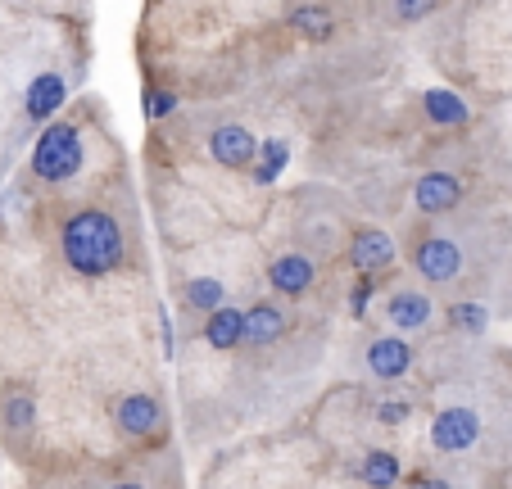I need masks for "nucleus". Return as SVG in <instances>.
I'll return each instance as SVG.
<instances>
[{
	"mask_svg": "<svg viewBox=\"0 0 512 489\" xmlns=\"http://www.w3.org/2000/svg\"><path fill=\"white\" fill-rule=\"evenodd\" d=\"M64 259L82 277H105L123 263V227L100 209H82L64 222Z\"/></svg>",
	"mask_w": 512,
	"mask_h": 489,
	"instance_id": "nucleus-1",
	"label": "nucleus"
},
{
	"mask_svg": "<svg viewBox=\"0 0 512 489\" xmlns=\"http://www.w3.org/2000/svg\"><path fill=\"white\" fill-rule=\"evenodd\" d=\"M82 168V136L73 123H50L32 150V173L46 182H64Z\"/></svg>",
	"mask_w": 512,
	"mask_h": 489,
	"instance_id": "nucleus-2",
	"label": "nucleus"
},
{
	"mask_svg": "<svg viewBox=\"0 0 512 489\" xmlns=\"http://www.w3.org/2000/svg\"><path fill=\"white\" fill-rule=\"evenodd\" d=\"M476 435H481V422H476L472 408H445V413H435V422H431V444L440 453L472 449Z\"/></svg>",
	"mask_w": 512,
	"mask_h": 489,
	"instance_id": "nucleus-3",
	"label": "nucleus"
},
{
	"mask_svg": "<svg viewBox=\"0 0 512 489\" xmlns=\"http://www.w3.org/2000/svg\"><path fill=\"white\" fill-rule=\"evenodd\" d=\"M349 263H354L363 277H372V272L390 268V263H395V240H390L386 231H377V227L358 231L354 245H349Z\"/></svg>",
	"mask_w": 512,
	"mask_h": 489,
	"instance_id": "nucleus-4",
	"label": "nucleus"
},
{
	"mask_svg": "<svg viewBox=\"0 0 512 489\" xmlns=\"http://www.w3.org/2000/svg\"><path fill=\"white\" fill-rule=\"evenodd\" d=\"M413 200L422 213H449L458 200H463V186H458L454 173H426V177H417Z\"/></svg>",
	"mask_w": 512,
	"mask_h": 489,
	"instance_id": "nucleus-5",
	"label": "nucleus"
},
{
	"mask_svg": "<svg viewBox=\"0 0 512 489\" xmlns=\"http://www.w3.org/2000/svg\"><path fill=\"white\" fill-rule=\"evenodd\" d=\"M259 145L263 141H254L250 132H245V127H218V132L209 136V154L218 163H223V168H245V163L254 159V154H259Z\"/></svg>",
	"mask_w": 512,
	"mask_h": 489,
	"instance_id": "nucleus-6",
	"label": "nucleus"
},
{
	"mask_svg": "<svg viewBox=\"0 0 512 489\" xmlns=\"http://www.w3.org/2000/svg\"><path fill=\"white\" fill-rule=\"evenodd\" d=\"M458 263H463V254H458L454 240H422L417 245V272H422L426 281H449L458 277Z\"/></svg>",
	"mask_w": 512,
	"mask_h": 489,
	"instance_id": "nucleus-7",
	"label": "nucleus"
},
{
	"mask_svg": "<svg viewBox=\"0 0 512 489\" xmlns=\"http://www.w3.org/2000/svg\"><path fill=\"white\" fill-rule=\"evenodd\" d=\"M118 426H123L127 435H150L164 426V408H159L155 394H127V399L118 403Z\"/></svg>",
	"mask_w": 512,
	"mask_h": 489,
	"instance_id": "nucleus-8",
	"label": "nucleus"
},
{
	"mask_svg": "<svg viewBox=\"0 0 512 489\" xmlns=\"http://www.w3.org/2000/svg\"><path fill=\"white\" fill-rule=\"evenodd\" d=\"M408 363H413V349H408L399 336H381V340H372V349H368V367L381 376V381H395V376H404V372H408Z\"/></svg>",
	"mask_w": 512,
	"mask_h": 489,
	"instance_id": "nucleus-9",
	"label": "nucleus"
},
{
	"mask_svg": "<svg viewBox=\"0 0 512 489\" xmlns=\"http://www.w3.org/2000/svg\"><path fill=\"white\" fill-rule=\"evenodd\" d=\"M268 281L277 295H304V290L313 286V263L304 259V254H281L268 268Z\"/></svg>",
	"mask_w": 512,
	"mask_h": 489,
	"instance_id": "nucleus-10",
	"label": "nucleus"
},
{
	"mask_svg": "<svg viewBox=\"0 0 512 489\" xmlns=\"http://www.w3.org/2000/svg\"><path fill=\"white\" fill-rule=\"evenodd\" d=\"M204 340H209L213 349H232L245 340V313H236V308H218V313H209V322H204Z\"/></svg>",
	"mask_w": 512,
	"mask_h": 489,
	"instance_id": "nucleus-11",
	"label": "nucleus"
},
{
	"mask_svg": "<svg viewBox=\"0 0 512 489\" xmlns=\"http://www.w3.org/2000/svg\"><path fill=\"white\" fill-rule=\"evenodd\" d=\"M281 331H286V317H281L277 304H254L250 313H245V340H250V345H272Z\"/></svg>",
	"mask_w": 512,
	"mask_h": 489,
	"instance_id": "nucleus-12",
	"label": "nucleus"
},
{
	"mask_svg": "<svg viewBox=\"0 0 512 489\" xmlns=\"http://www.w3.org/2000/svg\"><path fill=\"white\" fill-rule=\"evenodd\" d=\"M59 105H64V77L41 73L28 87V118H50Z\"/></svg>",
	"mask_w": 512,
	"mask_h": 489,
	"instance_id": "nucleus-13",
	"label": "nucleus"
},
{
	"mask_svg": "<svg viewBox=\"0 0 512 489\" xmlns=\"http://www.w3.org/2000/svg\"><path fill=\"white\" fill-rule=\"evenodd\" d=\"M390 322L399 326V331H417V326L431 322V299L426 295H395L390 299Z\"/></svg>",
	"mask_w": 512,
	"mask_h": 489,
	"instance_id": "nucleus-14",
	"label": "nucleus"
},
{
	"mask_svg": "<svg viewBox=\"0 0 512 489\" xmlns=\"http://www.w3.org/2000/svg\"><path fill=\"white\" fill-rule=\"evenodd\" d=\"M426 118L440 127H463L467 123V105L454 96V91H426Z\"/></svg>",
	"mask_w": 512,
	"mask_h": 489,
	"instance_id": "nucleus-15",
	"label": "nucleus"
},
{
	"mask_svg": "<svg viewBox=\"0 0 512 489\" xmlns=\"http://www.w3.org/2000/svg\"><path fill=\"white\" fill-rule=\"evenodd\" d=\"M363 485H372V489L399 485V458H395V453L372 449L368 458H363Z\"/></svg>",
	"mask_w": 512,
	"mask_h": 489,
	"instance_id": "nucleus-16",
	"label": "nucleus"
},
{
	"mask_svg": "<svg viewBox=\"0 0 512 489\" xmlns=\"http://www.w3.org/2000/svg\"><path fill=\"white\" fill-rule=\"evenodd\" d=\"M259 150H263V163H259V168H254V182H263V186H268V182H277V173H281V168H286V163H290V145L272 136V141H263Z\"/></svg>",
	"mask_w": 512,
	"mask_h": 489,
	"instance_id": "nucleus-17",
	"label": "nucleus"
},
{
	"mask_svg": "<svg viewBox=\"0 0 512 489\" xmlns=\"http://www.w3.org/2000/svg\"><path fill=\"white\" fill-rule=\"evenodd\" d=\"M186 304L200 308V313H218V308H223V286L213 277H195L191 286H186Z\"/></svg>",
	"mask_w": 512,
	"mask_h": 489,
	"instance_id": "nucleus-18",
	"label": "nucleus"
},
{
	"mask_svg": "<svg viewBox=\"0 0 512 489\" xmlns=\"http://www.w3.org/2000/svg\"><path fill=\"white\" fill-rule=\"evenodd\" d=\"M449 322H454L458 331H467V336H481L485 322H490V313H485L481 304H454L449 308Z\"/></svg>",
	"mask_w": 512,
	"mask_h": 489,
	"instance_id": "nucleus-19",
	"label": "nucleus"
},
{
	"mask_svg": "<svg viewBox=\"0 0 512 489\" xmlns=\"http://www.w3.org/2000/svg\"><path fill=\"white\" fill-rule=\"evenodd\" d=\"M290 23H295L304 37H327V32H331V14L327 10H313V5H300V10L290 14Z\"/></svg>",
	"mask_w": 512,
	"mask_h": 489,
	"instance_id": "nucleus-20",
	"label": "nucleus"
},
{
	"mask_svg": "<svg viewBox=\"0 0 512 489\" xmlns=\"http://www.w3.org/2000/svg\"><path fill=\"white\" fill-rule=\"evenodd\" d=\"M5 422H10V431H28V426L37 422V403H32L28 394H14V399L5 403Z\"/></svg>",
	"mask_w": 512,
	"mask_h": 489,
	"instance_id": "nucleus-21",
	"label": "nucleus"
},
{
	"mask_svg": "<svg viewBox=\"0 0 512 489\" xmlns=\"http://www.w3.org/2000/svg\"><path fill=\"white\" fill-rule=\"evenodd\" d=\"M173 109H177L173 91H150V96H145V118H168Z\"/></svg>",
	"mask_w": 512,
	"mask_h": 489,
	"instance_id": "nucleus-22",
	"label": "nucleus"
},
{
	"mask_svg": "<svg viewBox=\"0 0 512 489\" xmlns=\"http://www.w3.org/2000/svg\"><path fill=\"white\" fill-rule=\"evenodd\" d=\"M368 304H372V277H358L354 295H349V313L363 317V313H368Z\"/></svg>",
	"mask_w": 512,
	"mask_h": 489,
	"instance_id": "nucleus-23",
	"label": "nucleus"
},
{
	"mask_svg": "<svg viewBox=\"0 0 512 489\" xmlns=\"http://www.w3.org/2000/svg\"><path fill=\"white\" fill-rule=\"evenodd\" d=\"M377 417L386 426H399V422H408V403H381L377 408Z\"/></svg>",
	"mask_w": 512,
	"mask_h": 489,
	"instance_id": "nucleus-24",
	"label": "nucleus"
},
{
	"mask_svg": "<svg viewBox=\"0 0 512 489\" xmlns=\"http://www.w3.org/2000/svg\"><path fill=\"white\" fill-rule=\"evenodd\" d=\"M422 14H431V5H399V19H422Z\"/></svg>",
	"mask_w": 512,
	"mask_h": 489,
	"instance_id": "nucleus-25",
	"label": "nucleus"
},
{
	"mask_svg": "<svg viewBox=\"0 0 512 489\" xmlns=\"http://www.w3.org/2000/svg\"><path fill=\"white\" fill-rule=\"evenodd\" d=\"M413 489H449V485H445V480H431V476H426V480H413Z\"/></svg>",
	"mask_w": 512,
	"mask_h": 489,
	"instance_id": "nucleus-26",
	"label": "nucleus"
},
{
	"mask_svg": "<svg viewBox=\"0 0 512 489\" xmlns=\"http://www.w3.org/2000/svg\"><path fill=\"white\" fill-rule=\"evenodd\" d=\"M109 489H145V485H127V480H123V485H109Z\"/></svg>",
	"mask_w": 512,
	"mask_h": 489,
	"instance_id": "nucleus-27",
	"label": "nucleus"
}]
</instances>
